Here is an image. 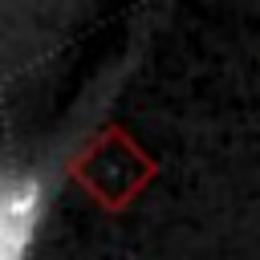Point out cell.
<instances>
[{
    "label": "cell",
    "mask_w": 260,
    "mask_h": 260,
    "mask_svg": "<svg viewBox=\"0 0 260 260\" xmlns=\"http://www.w3.org/2000/svg\"><path fill=\"white\" fill-rule=\"evenodd\" d=\"M37 207H41L37 179H12L4 187V199H0V248H4V260H20L24 240L32 236V223H37Z\"/></svg>",
    "instance_id": "cell-1"
}]
</instances>
